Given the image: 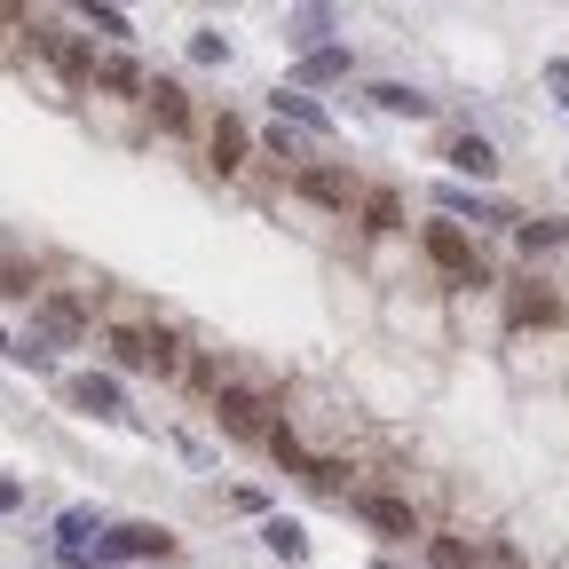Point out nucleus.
Wrapping results in <instances>:
<instances>
[{"instance_id":"obj_24","label":"nucleus","mask_w":569,"mask_h":569,"mask_svg":"<svg viewBox=\"0 0 569 569\" xmlns=\"http://www.w3.org/2000/svg\"><path fill=\"white\" fill-rule=\"evenodd\" d=\"M515 238H522V253H546V246H561L569 230H561V222H515Z\"/></svg>"},{"instance_id":"obj_18","label":"nucleus","mask_w":569,"mask_h":569,"mask_svg":"<svg viewBox=\"0 0 569 569\" xmlns=\"http://www.w3.org/2000/svg\"><path fill=\"white\" fill-rule=\"evenodd\" d=\"M269 103H277V119H293V127H309V134H332V119H325V111H317L301 88H277Z\"/></svg>"},{"instance_id":"obj_10","label":"nucleus","mask_w":569,"mask_h":569,"mask_svg":"<svg viewBox=\"0 0 569 569\" xmlns=\"http://www.w3.org/2000/svg\"><path fill=\"white\" fill-rule=\"evenodd\" d=\"M436 206H443V213H475V222H522L515 206H498V198H482V190H459V182H443Z\"/></svg>"},{"instance_id":"obj_31","label":"nucleus","mask_w":569,"mask_h":569,"mask_svg":"<svg viewBox=\"0 0 569 569\" xmlns=\"http://www.w3.org/2000/svg\"><path fill=\"white\" fill-rule=\"evenodd\" d=\"M546 80H553V88H561V103H569V56H553V63H546Z\"/></svg>"},{"instance_id":"obj_19","label":"nucleus","mask_w":569,"mask_h":569,"mask_svg":"<svg viewBox=\"0 0 569 569\" xmlns=\"http://www.w3.org/2000/svg\"><path fill=\"white\" fill-rule=\"evenodd\" d=\"M0 301H40V269L32 261H0Z\"/></svg>"},{"instance_id":"obj_28","label":"nucleus","mask_w":569,"mask_h":569,"mask_svg":"<svg viewBox=\"0 0 569 569\" xmlns=\"http://www.w3.org/2000/svg\"><path fill=\"white\" fill-rule=\"evenodd\" d=\"M48 356H56V348H48L40 332H24V340H17V365H32V372H40V365H48Z\"/></svg>"},{"instance_id":"obj_25","label":"nucleus","mask_w":569,"mask_h":569,"mask_svg":"<svg viewBox=\"0 0 569 569\" xmlns=\"http://www.w3.org/2000/svg\"><path fill=\"white\" fill-rule=\"evenodd\" d=\"M222 56H230L222 32H198V40H190V63H222Z\"/></svg>"},{"instance_id":"obj_13","label":"nucleus","mask_w":569,"mask_h":569,"mask_svg":"<svg viewBox=\"0 0 569 569\" xmlns=\"http://www.w3.org/2000/svg\"><path fill=\"white\" fill-rule=\"evenodd\" d=\"M372 103H380L388 119H436V96H419V88H403V80H380Z\"/></svg>"},{"instance_id":"obj_8","label":"nucleus","mask_w":569,"mask_h":569,"mask_svg":"<svg viewBox=\"0 0 569 569\" xmlns=\"http://www.w3.org/2000/svg\"><path fill=\"white\" fill-rule=\"evenodd\" d=\"M356 515H365L380 538H419V515H411V498H388V490H365L356 498Z\"/></svg>"},{"instance_id":"obj_2","label":"nucleus","mask_w":569,"mask_h":569,"mask_svg":"<svg viewBox=\"0 0 569 569\" xmlns=\"http://www.w3.org/2000/svg\"><path fill=\"white\" fill-rule=\"evenodd\" d=\"M213 419H222V436H238V443H269L277 436L261 388H222V396H213Z\"/></svg>"},{"instance_id":"obj_30","label":"nucleus","mask_w":569,"mask_h":569,"mask_svg":"<svg viewBox=\"0 0 569 569\" xmlns=\"http://www.w3.org/2000/svg\"><path fill=\"white\" fill-rule=\"evenodd\" d=\"M24 507V482H9V475H0V515H17Z\"/></svg>"},{"instance_id":"obj_22","label":"nucleus","mask_w":569,"mask_h":569,"mask_svg":"<svg viewBox=\"0 0 569 569\" xmlns=\"http://www.w3.org/2000/svg\"><path fill=\"white\" fill-rule=\"evenodd\" d=\"M56 538H63V553L80 546V538H96V507H63L56 515Z\"/></svg>"},{"instance_id":"obj_29","label":"nucleus","mask_w":569,"mask_h":569,"mask_svg":"<svg viewBox=\"0 0 569 569\" xmlns=\"http://www.w3.org/2000/svg\"><path fill=\"white\" fill-rule=\"evenodd\" d=\"M309 482L317 490H340V459H309Z\"/></svg>"},{"instance_id":"obj_1","label":"nucleus","mask_w":569,"mask_h":569,"mask_svg":"<svg viewBox=\"0 0 569 569\" xmlns=\"http://www.w3.org/2000/svg\"><path fill=\"white\" fill-rule=\"evenodd\" d=\"M111 356H119L127 372H159V380H167V372L182 365V340H174V332H142V325H119V332H111Z\"/></svg>"},{"instance_id":"obj_20","label":"nucleus","mask_w":569,"mask_h":569,"mask_svg":"<svg viewBox=\"0 0 569 569\" xmlns=\"http://www.w3.org/2000/svg\"><path fill=\"white\" fill-rule=\"evenodd\" d=\"M396 222H403V198H396V190H372V198H365V230H372V238H388Z\"/></svg>"},{"instance_id":"obj_14","label":"nucleus","mask_w":569,"mask_h":569,"mask_svg":"<svg viewBox=\"0 0 569 569\" xmlns=\"http://www.w3.org/2000/svg\"><path fill=\"white\" fill-rule=\"evenodd\" d=\"M142 103H151V119H159L167 134H182V127H190V96H182L174 80H151V88H142Z\"/></svg>"},{"instance_id":"obj_12","label":"nucleus","mask_w":569,"mask_h":569,"mask_svg":"<svg viewBox=\"0 0 569 569\" xmlns=\"http://www.w3.org/2000/svg\"><path fill=\"white\" fill-rule=\"evenodd\" d=\"M246 151H253L246 119H213V174H238V167H246Z\"/></svg>"},{"instance_id":"obj_6","label":"nucleus","mask_w":569,"mask_h":569,"mask_svg":"<svg viewBox=\"0 0 569 569\" xmlns=\"http://www.w3.org/2000/svg\"><path fill=\"white\" fill-rule=\"evenodd\" d=\"M63 403L88 411V419H119V411H127V396H119L111 372H71V380H63Z\"/></svg>"},{"instance_id":"obj_7","label":"nucleus","mask_w":569,"mask_h":569,"mask_svg":"<svg viewBox=\"0 0 569 569\" xmlns=\"http://www.w3.org/2000/svg\"><path fill=\"white\" fill-rule=\"evenodd\" d=\"M32 48H48V56L63 63V80H71V88H88V80H96V71H103L88 40H71V32H48V24H32Z\"/></svg>"},{"instance_id":"obj_9","label":"nucleus","mask_w":569,"mask_h":569,"mask_svg":"<svg viewBox=\"0 0 569 569\" xmlns=\"http://www.w3.org/2000/svg\"><path fill=\"white\" fill-rule=\"evenodd\" d=\"M301 198H309V206H325V213H348L356 182H348L340 167H301Z\"/></svg>"},{"instance_id":"obj_26","label":"nucleus","mask_w":569,"mask_h":569,"mask_svg":"<svg viewBox=\"0 0 569 569\" xmlns=\"http://www.w3.org/2000/svg\"><path fill=\"white\" fill-rule=\"evenodd\" d=\"M88 24H96L103 40H127V17H119V9H96V0H88Z\"/></svg>"},{"instance_id":"obj_23","label":"nucleus","mask_w":569,"mask_h":569,"mask_svg":"<svg viewBox=\"0 0 569 569\" xmlns=\"http://www.w3.org/2000/svg\"><path fill=\"white\" fill-rule=\"evenodd\" d=\"M284 32H293V40H309V56H317V40L332 32V17H325V9H293V17H284Z\"/></svg>"},{"instance_id":"obj_16","label":"nucleus","mask_w":569,"mask_h":569,"mask_svg":"<svg viewBox=\"0 0 569 569\" xmlns=\"http://www.w3.org/2000/svg\"><path fill=\"white\" fill-rule=\"evenodd\" d=\"M443 159H451L459 174H475V182H490V174H498V151H490V142H482V134H459V142H451V151H443Z\"/></svg>"},{"instance_id":"obj_21","label":"nucleus","mask_w":569,"mask_h":569,"mask_svg":"<svg viewBox=\"0 0 569 569\" xmlns=\"http://www.w3.org/2000/svg\"><path fill=\"white\" fill-rule=\"evenodd\" d=\"M96 88H111V96H134V88H142V71H134L127 56H103V71H96Z\"/></svg>"},{"instance_id":"obj_17","label":"nucleus","mask_w":569,"mask_h":569,"mask_svg":"<svg viewBox=\"0 0 569 569\" xmlns=\"http://www.w3.org/2000/svg\"><path fill=\"white\" fill-rule=\"evenodd\" d=\"M325 80H348V48H317V56H301L293 88H325Z\"/></svg>"},{"instance_id":"obj_5","label":"nucleus","mask_w":569,"mask_h":569,"mask_svg":"<svg viewBox=\"0 0 569 569\" xmlns=\"http://www.w3.org/2000/svg\"><path fill=\"white\" fill-rule=\"evenodd\" d=\"M103 546L127 553V561H174L182 553V538L167 522H119V530H103Z\"/></svg>"},{"instance_id":"obj_32","label":"nucleus","mask_w":569,"mask_h":569,"mask_svg":"<svg viewBox=\"0 0 569 569\" xmlns=\"http://www.w3.org/2000/svg\"><path fill=\"white\" fill-rule=\"evenodd\" d=\"M0 356H17V340H9V332H0Z\"/></svg>"},{"instance_id":"obj_27","label":"nucleus","mask_w":569,"mask_h":569,"mask_svg":"<svg viewBox=\"0 0 569 569\" xmlns=\"http://www.w3.org/2000/svg\"><path fill=\"white\" fill-rule=\"evenodd\" d=\"M436 569H475V553L459 538H436Z\"/></svg>"},{"instance_id":"obj_15","label":"nucleus","mask_w":569,"mask_h":569,"mask_svg":"<svg viewBox=\"0 0 569 569\" xmlns=\"http://www.w3.org/2000/svg\"><path fill=\"white\" fill-rule=\"evenodd\" d=\"M261 546H269L277 561H309V530H301L293 515H269V522H261Z\"/></svg>"},{"instance_id":"obj_11","label":"nucleus","mask_w":569,"mask_h":569,"mask_svg":"<svg viewBox=\"0 0 569 569\" xmlns=\"http://www.w3.org/2000/svg\"><path fill=\"white\" fill-rule=\"evenodd\" d=\"M507 325H561V301L546 293V284H515V293H507Z\"/></svg>"},{"instance_id":"obj_4","label":"nucleus","mask_w":569,"mask_h":569,"mask_svg":"<svg viewBox=\"0 0 569 569\" xmlns=\"http://www.w3.org/2000/svg\"><path fill=\"white\" fill-rule=\"evenodd\" d=\"M32 332H40L48 348H71V340H88V309L71 301V293H40V301H32Z\"/></svg>"},{"instance_id":"obj_3","label":"nucleus","mask_w":569,"mask_h":569,"mask_svg":"<svg viewBox=\"0 0 569 569\" xmlns=\"http://www.w3.org/2000/svg\"><path fill=\"white\" fill-rule=\"evenodd\" d=\"M419 246H427V261H436L443 277H459V284H490V269L475 261V246H467V230H459V222H427V238H419Z\"/></svg>"}]
</instances>
